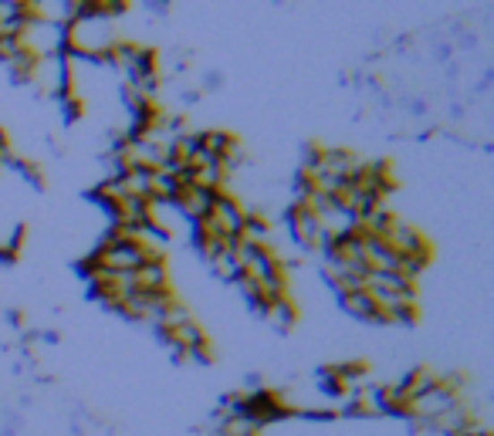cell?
<instances>
[{
    "mask_svg": "<svg viewBox=\"0 0 494 436\" xmlns=\"http://www.w3.org/2000/svg\"><path fill=\"white\" fill-rule=\"evenodd\" d=\"M119 34H115V24L106 21V17L95 14H81L64 28V58L72 61H102L115 47Z\"/></svg>",
    "mask_w": 494,
    "mask_h": 436,
    "instance_id": "cell-1",
    "label": "cell"
},
{
    "mask_svg": "<svg viewBox=\"0 0 494 436\" xmlns=\"http://www.w3.org/2000/svg\"><path fill=\"white\" fill-rule=\"evenodd\" d=\"M244 220H247V210L241 207V200L220 190V193L214 196L210 213L203 217L200 224H193V230L217 234V237H224V241H241V234H244Z\"/></svg>",
    "mask_w": 494,
    "mask_h": 436,
    "instance_id": "cell-2",
    "label": "cell"
},
{
    "mask_svg": "<svg viewBox=\"0 0 494 436\" xmlns=\"http://www.w3.org/2000/svg\"><path fill=\"white\" fill-rule=\"evenodd\" d=\"M21 47L34 55V58H55V55H64V28L58 24H47L41 17H31L24 21V28L17 34Z\"/></svg>",
    "mask_w": 494,
    "mask_h": 436,
    "instance_id": "cell-3",
    "label": "cell"
},
{
    "mask_svg": "<svg viewBox=\"0 0 494 436\" xmlns=\"http://www.w3.org/2000/svg\"><path fill=\"white\" fill-rule=\"evenodd\" d=\"M38 95H55L62 98L68 95V85H72V61L64 55H55V58H38L31 68V78H28Z\"/></svg>",
    "mask_w": 494,
    "mask_h": 436,
    "instance_id": "cell-4",
    "label": "cell"
},
{
    "mask_svg": "<svg viewBox=\"0 0 494 436\" xmlns=\"http://www.w3.org/2000/svg\"><path fill=\"white\" fill-rule=\"evenodd\" d=\"M285 224H288V234H292V241L309 254V251H325V230L319 224V217L305 207V203H292L288 210H285Z\"/></svg>",
    "mask_w": 494,
    "mask_h": 436,
    "instance_id": "cell-5",
    "label": "cell"
},
{
    "mask_svg": "<svg viewBox=\"0 0 494 436\" xmlns=\"http://www.w3.org/2000/svg\"><path fill=\"white\" fill-rule=\"evenodd\" d=\"M173 301L170 291H129L123 298V304H119V315L132 318V321H149V325H156V318L163 315V308Z\"/></svg>",
    "mask_w": 494,
    "mask_h": 436,
    "instance_id": "cell-6",
    "label": "cell"
},
{
    "mask_svg": "<svg viewBox=\"0 0 494 436\" xmlns=\"http://www.w3.org/2000/svg\"><path fill=\"white\" fill-rule=\"evenodd\" d=\"M383 241H387V247L396 257H420V254H430V251H433L430 241L420 234L417 227L406 224V220H400V217L389 224V230H387V237H383Z\"/></svg>",
    "mask_w": 494,
    "mask_h": 436,
    "instance_id": "cell-7",
    "label": "cell"
},
{
    "mask_svg": "<svg viewBox=\"0 0 494 436\" xmlns=\"http://www.w3.org/2000/svg\"><path fill=\"white\" fill-rule=\"evenodd\" d=\"M454 403H461V396H454V392H447L440 382L433 386V389H427L423 396H417V399H410L406 403V409H403V416H410L413 423H430L437 413H444V409H450Z\"/></svg>",
    "mask_w": 494,
    "mask_h": 436,
    "instance_id": "cell-8",
    "label": "cell"
},
{
    "mask_svg": "<svg viewBox=\"0 0 494 436\" xmlns=\"http://www.w3.org/2000/svg\"><path fill=\"white\" fill-rule=\"evenodd\" d=\"M214 196L210 190H200V186H186V190H180V196L173 200V207H176V213L183 217L186 224H200L203 217L210 213V207H214Z\"/></svg>",
    "mask_w": 494,
    "mask_h": 436,
    "instance_id": "cell-9",
    "label": "cell"
},
{
    "mask_svg": "<svg viewBox=\"0 0 494 436\" xmlns=\"http://www.w3.org/2000/svg\"><path fill=\"white\" fill-rule=\"evenodd\" d=\"M474 420H478V413L467 406V403H454L450 409L437 413L430 423H420V426H427V430H433V433L457 436V433H464V430H467Z\"/></svg>",
    "mask_w": 494,
    "mask_h": 436,
    "instance_id": "cell-10",
    "label": "cell"
},
{
    "mask_svg": "<svg viewBox=\"0 0 494 436\" xmlns=\"http://www.w3.org/2000/svg\"><path fill=\"white\" fill-rule=\"evenodd\" d=\"M136 291H170V264L166 261H142L132 271Z\"/></svg>",
    "mask_w": 494,
    "mask_h": 436,
    "instance_id": "cell-11",
    "label": "cell"
},
{
    "mask_svg": "<svg viewBox=\"0 0 494 436\" xmlns=\"http://www.w3.org/2000/svg\"><path fill=\"white\" fill-rule=\"evenodd\" d=\"M437 382H440V372H437V369H430V365H417V369H410V372L400 379V392L406 396V403H410V399L423 396L427 389H433Z\"/></svg>",
    "mask_w": 494,
    "mask_h": 436,
    "instance_id": "cell-12",
    "label": "cell"
},
{
    "mask_svg": "<svg viewBox=\"0 0 494 436\" xmlns=\"http://www.w3.org/2000/svg\"><path fill=\"white\" fill-rule=\"evenodd\" d=\"M342 308H345L353 318H359V321H376V325H383V315H379V308H376V301H372V295L366 287L345 295V298H342Z\"/></svg>",
    "mask_w": 494,
    "mask_h": 436,
    "instance_id": "cell-13",
    "label": "cell"
},
{
    "mask_svg": "<svg viewBox=\"0 0 494 436\" xmlns=\"http://www.w3.org/2000/svg\"><path fill=\"white\" fill-rule=\"evenodd\" d=\"M217 436H261V426L251 416H241V413H220L217 416Z\"/></svg>",
    "mask_w": 494,
    "mask_h": 436,
    "instance_id": "cell-14",
    "label": "cell"
},
{
    "mask_svg": "<svg viewBox=\"0 0 494 436\" xmlns=\"http://www.w3.org/2000/svg\"><path fill=\"white\" fill-rule=\"evenodd\" d=\"M261 315L278 331H288V329H294V321H298V308H294L292 298H278V301H271Z\"/></svg>",
    "mask_w": 494,
    "mask_h": 436,
    "instance_id": "cell-15",
    "label": "cell"
},
{
    "mask_svg": "<svg viewBox=\"0 0 494 436\" xmlns=\"http://www.w3.org/2000/svg\"><path fill=\"white\" fill-rule=\"evenodd\" d=\"M197 142H200V150L207 152V156L220 159V156H224V152H227L234 142H237V136L224 133V129H203V133H197Z\"/></svg>",
    "mask_w": 494,
    "mask_h": 436,
    "instance_id": "cell-16",
    "label": "cell"
},
{
    "mask_svg": "<svg viewBox=\"0 0 494 436\" xmlns=\"http://www.w3.org/2000/svg\"><path fill=\"white\" fill-rule=\"evenodd\" d=\"M186 321H193L190 308H186L183 301L173 298L170 304L163 308V315L156 318V331H173V329H180V325H186Z\"/></svg>",
    "mask_w": 494,
    "mask_h": 436,
    "instance_id": "cell-17",
    "label": "cell"
},
{
    "mask_svg": "<svg viewBox=\"0 0 494 436\" xmlns=\"http://www.w3.org/2000/svg\"><path fill=\"white\" fill-rule=\"evenodd\" d=\"M207 264H210V271H214V278H220V281H237V278H241V264L234 261L231 251H224V254L210 257Z\"/></svg>",
    "mask_w": 494,
    "mask_h": 436,
    "instance_id": "cell-18",
    "label": "cell"
},
{
    "mask_svg": "<svg viewBox=\"0 0 494 436\" xmlns=\"http://www.w3.org/2000/svg\"><path fill=\"white\" fill-rule=\"evenodd\" d=\"M457 436H491V430H488V426H484L481 420H474L471 426H467V430H464V433H457Z\"/></svg>",
    "mask_w": 494,
    "mask_h": 436,
    "instance_id": "cell-19",
    "label": "cell"
}]
</instances>
